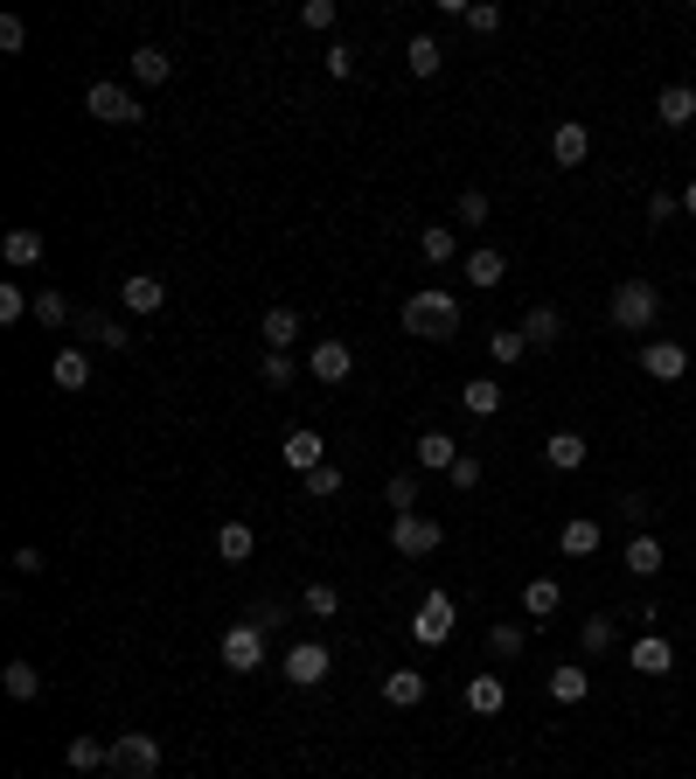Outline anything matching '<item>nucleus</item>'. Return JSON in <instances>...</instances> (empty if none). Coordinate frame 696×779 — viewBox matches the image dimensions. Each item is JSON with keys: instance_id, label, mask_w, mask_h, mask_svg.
I'll use <instances>...</instances> for the list:
<instances>
[{"instance_id": "nucleus-1", "label": "nucleus", "mask_w": 696, "mask_h": 779, "mask_svg": "<svg viewBox=\"0 0 696 779\" xmlns=\"http://www.w3.org/2000/svg\"><path fill=\"white\" fill-rule=\"evenodd\" d=\"M404 334H418V341H453V334H460V299L446 293V286L411 293V299H404Z\"/></svg>"}, {"instance_id": "nucleus-2", "label": "nucleus", "mask_w": 696, "mask_h": 779, "mask_svg": "<svg viewBox=\"0 0 696 779\" xmlns=\"http://www.w3.org/2000/svg\"><path fill=\"white\" fill-rule=\"evenodd\" d=\"M606 314H613L620 334H654V320H662V286H654V279H620Z\"/></svg>"}, {"instance_id": "nucleus-3", "label": "nucleus", "mask_w": 696, "mask_h": 779, "mask_svg": "<svg viewBox=\"0 0 696 779\" xmlns=\"http://www.w3.org/2000/svg\"><path fill=\"white\" fill-rule=\"evenodd\" d=\"M111 779H154L161 772V737H146V731H126V737H111Z\"/></svg>"}, {"instance_id": "nucleus-4", "label": "nucleus", "mask_w": 696, "mask_h": 779, "mask_svg": "<svg viewBox=\"0 0 696 779\" xmlns=\"http://www.w3.org/2000/svg\"><path fill=\"white\" fill-rule=\"evenodd\" d=\"M223 669H231V675H251V669H266V626H258V619H237L231 626V634H223Z\"/></svg>"}, {"instance_id": "nucleus-5", "label": "nucleus", "mask_w": 696, "mask_h": 779, "mask_svg": "<svg viewBox=\"0 0 696 779\" xmlns=\"http://www.w3.org/2000/svg\"><path fill=\"white\" fill-rule=\"evenodd\" d=\"M84 111H91V119H105V126H140V119H146L133 91H126V84H105V78L84 91Z\"/></svg>"}, {"instance_id": "nucleus-6", "label": "nucleus", "mask_w": 696, "mask_h": 779, "mask_svg": "<svg viewBox=\"0 0 696 779\" xmlns=\"http://www.w3.org/2000/svg\"><path fill=\"white\" fill-rule=\"evenodd\" d=\"M439 543H446L439 516H398V522H390V550H398V557H432Z\"/></svg>"}, {"instance_id": "nucleus-7", "label": "nucleus", "mask_w": 696, "mask_h": 779, "mask_svg": "<svg viewBox=\"0 0 696 779\" xmlns=\"http://www.w3.org/2000/svg\"><path fill=\"white\" fill-rule=\"evenodd\" d=\"M334 669V654L321 648V640H299V648H286V661H279V675L293 682V689H321Z\"/></svg>"}, {"instance_id": "nucleus-8", "label": "nucleus", "mask_w": 696, "mask_h": 779, "mask_svg": "<svg viewBox=\"0 0 696 779\" xmlns=\"http://www.w3.org/2000/svg\"><path fill=\"white\" fill-rule=\"evenodd\" d=\"M453 619H460V605L446 592H432V599H418V613H411V640L439 648V640H453Z\"/></svg>"}, {"instance_id": "nucleus-9", "label": "nucleus", "mask_w": 696, "mask_h": 779, "mask_svg": "<svg viewBox=\"0 0 696 779\" xmlns=\"http://www.w3.org/2000/svg\"><path fill=\"white\" fill-rule=\"evenodd\" d=\"M641 369L654 376V383H683V376H689V349L669 341V334H654V341H641Z\"/></svg>"}, {"instance_id": "nucleus-10", "label": "nucleus", "mask_w": 696, "mask_h": 779, "mask_svg": "<svg viewBox=\"0 0 696 779\" xmlns=\"http://www.w3.org/2000/svg\"><path fill=\"white\" fill-rule=\"evenodd\" d=\"M307 376H314V383H349V376H355V349L334 341V334H321L314 355H307Z\"/></svg>"}, {"instance_id": "nucleus-11", "label": "nucleus", "mask_w": 696, "mask_h": 779, "mask_svg": "<svg viewBox=\"0 0 696 779\" xmlns=\"http://www.w3.org/2000/svg\"><path fill=\"white\" fill-rule=\"evenodd\" d=\"M627 669H641V675L662 682V675H675V648H669L662 634H641V640L627 648Z\"/></svg>"}, {"instance_id": "nucleus-12", "label": "nucleus", "mask_w": 696, "mask_h": 779, "mask_svg": "<svg viewBox=\"0 0 696 779\" xmlns=\"http://www.w3.org/2000/svg\"><path fill=\"white\" fill-rule=\"evenodd\" d=\"M654 119H662L669 132L696 126V91L689 84H662V91H654Z\"/></svg>"}, {"instance_id": "nucleus-13", "label": "nucleus", "mask_w": 696, "mask_h": 779, "mask_svg": "<svg viewBox=\"0 0 696 779\" xmlns=\"http://www.w3.org/2000/svg\"><path fill=\"white\" fill-rule=\"evenodd\" d=\"M467 710H474V717H502V710H509V682H502V675H467Z\"/></svg>"}, {"instance_id": "nucleus-14", "label": "nucleus", "mask_w": 696, "mask_h": 779, "mask_svg": "<svg viewBox=\"0 0 696 779\" xmlns=\"http://www.w3.org/2000/svg\"><path fill=\"white\" fill-rule=\"evenodd\" d=\"M119 299H126V314H161V307H167V279L133 272V279L119 286Z\"/></svg>"}, {"instance_id": "nucleus-15", "label": "nucleus", "mask_w": 696, "mask_h": 779, "mask_svg": "<svg viewBox=\"0 0 696 779\" xmlns=\"http://www.w3.org/2000/svg\"><path fill=\"white\" fill-rule=\"evenodd\" d=\"M460 272H467V279H474V286H481V293H495V286H502V279H509V258H502V251H495V244H481V251H467V258H460Z\"/></svg>"}, {"instance_id": "nucleus-16", "label": "nucleus", "mask_w": 696, "mask_h": 779, "mask_svg": "<svg viewBox=\"0 0 696 779\" xmlns=\"http://www.w3.org/2000/svg\"><path fill=\"white\" fill-rule=\"evenodd\" d=\"M279 452H286V467L299 473V481H307L314 467H328V460H321V432H314V425H299V432H286V446H279Z\"/></svg>"}, {"instance_id": "nucleus-17", "label": "nucleus", "mask_w": 696, "mask_h": 779, "mask_svg": "<svg viewBox=\"0 0 696 779\" xmlns=\"http://www.w3.org/2000/svg\"><path fill=\"white\" fill-rule=\"evenodd\" d=\"M586 154H592V132L578 126V119H564V126L551 132V161H557V167H586Z\"/></svg>"}, {"instance_id": "nucleus-18", "label": "nucleus", "mask_w": 696, "mask_h": 779, "mask_svg": "<svg viewBox=\"0 0 696 779\" xmlns=\"http://www.w3.org/2000/svg\"><path fill=\"white\" fill-rule=\"evenodd\" d=\"M620 564H627V571L634 578H662V536H654V529H641V536H627V557H620Z\"/></svg>"}, {"instance_id": "nucleus-19", "label": "nucleus", "mask_w": 696, "mask_h": 779, "mask_svg": "<svg viewBox=\"0 0 696 779\" xmlns=\"http://www.w3.org/2000/svg\"><path fill=\"white\" fill-rule=\"evenodd\" d=\"M384 703H390V710H418V703H425V675L418 669H390L384 675Z\"/></svg>"}, {"instance_id": "nucleus-20", "label": "nucleus", "mask_w": 696, "mask_h": 779, "mask_svg": "<svg viewBox=\"0 0 696 779\" xmlns=\"http://www.w3.org/2000/svg\"><path fill=\"white\" fill-rule=\"evenodd\" d=\"M453 460H460V439H446V432L418 439V473H453Z\"/></svg>"}, {"instance_id": "nucleus-21", "label": "nucleus", "mask_w": 696, "mask_h": 779, "mask_svg": "<svg viewBox=\"0 0 696 779\" xmlns=\"http://www.w3.org/2000/svg\"><path fill=\"white\" fill-rule=\"evenodd\" d=\"M258 334H266V349H279V355H286L293 341H299V314H293V307H266V320H258Z\"/></svg>"}, {"instance_id": "nucleus-22", "label": "nucleus", "mask_w": 696, "mask_h": 779, "mask_svg": "<svg viewBox=\"0 0 696 779\" xmlns=\"http://www.w3.org/2000/svg\"><path fill=\"white\" fill-rule=\"evenodd\" d=\"M418 251H425V264H453V258H460L453 223H425V231H418Z\"/></svg>"}, {"instance_id": "nucleus-23", "label": "nucleus", "mask_w": 696, "mask_h": 779, "mask_svg": "<svg viewBox=\"0 0 696 779\" xmlns=\"http://www.w3.org/2000/svg\"><path fill=\"white\" fill-rule=\"evenodd\" d=\"M70 328H78V334H91L98 349H126V341H133V334H126V320H111V314H78Z\"/></svg>"}, {"instance_id": "nucleus-24", "label": "nucleus", "mask_w": 696, "mask_h": 779, "mask_svg": "<svg viewBox=\"0 0 696 779\" xmlns=\"http://www.w3.org/2000/svg\"><path fill=\"white\" fill-rule=\"evenodd\" d=\"M251 550H258L251 522H223V529H216V557H223V564H251Z\"/></svg>"}, {"instance_id": "nucleus-25", "label": "nucleus", "mask_w": 696, "mask_h": 779, "mask_svg": "<svg viewBox=\"0 0 696 779\" xmlns=\"http://www.w3.org/2000/svg\"><path fill=\"white\" fill-rule=\"evenodd\" d=\"M167 78H175V56L154 49V43H140L133 49V84H167Z\"/></svg>"}, {"instance_id": "nucleus-26", "label": "nucleus", "mask_w": 696, "mask_h": 779, "mask_svg": "<svg viewBox=\"0 0 696 779\" xmlns=\"http://www.w3.org/2000/svg\"><path fill=\"white\" fill-rule=\"evenodd\" d=\"M557 550H564V557H592V550H599V522L592 516H571V522L557 529Z\"/></svg>"}, {"instance_id": "nucleus-27", "label": "nucleus", "mask_w": 696, "mask_h": 779, "mask_svg": "<svg viewBox=\"0 0 696 779\" xmlns=\"http://www.w3.org/2000/svg\"><path fill=\"white\" fill-rule=\"evenodd\" d=\"M557 605H564V585L557 578H530V585H522V613H530V619H551Z\"/></svg>"}, {"instance_id": "nucleus-28", "label": "nucleus", "mask_w": 696, "mask_h": 779, "mask_svg": "<svg viewBox=\"0 0 696 779\" xmlns=\"http://www.w3.org/2000/svg\"><path fill=\"white\" fill-rule=\"evenodd\" d=\"M557 334H564V314L557 307H530V314H522V341H530V349H551Z\"/></svg>"}, {"instance_id": "nucleus-29", "label": "nucleus", "mask_w": 696, "mask_h": 779, "mask_svg": "<svg viewBox=\"0 0 696 779\" xmlns=\"http://www.w3.org/2000/svg\"><path fill=\"white\" fill-rule=\"evenodd\" d=\"M543 460H551L557 473L586 467V439H578V432H551V439H543Z\"/></svg>"}, {"instance_id": "nucleus-30", "label": "nucleus", "mask_w": 696, "mask_h": 779, "mask_svg": "<svg viewBox=\"0 0 696 779\" xmlns=\"http://www.w3.org/2000/svg\"><path fill=\"white\" fill-rule=\"evenodd\" d=\"M0 258H8L14 272H28V264H43V231H8V244H0Z\"/></svg>"}, {"instance_id": "nucleus-31", "label": "nucleus", "mask_w": 696, "mask_h": 779, "mask_svg": "<svg viewBox=\"0 0 696 779\" xmlns=\"http://www.w3.org/2000/svg\"><path fill=\"white\" fill-rule=\"evenodd\" d=\"M49 383H56V390H84V383H91L84 349H63V355H56V363H49Z\"/></svg>"}, {"instance_id": "nucleus-32", "label": "nucleus", "mask_w": 696, "mask_h": 779, "mask_svg": "<svg viewBox=\"0 0 696 779\" xmlns=\"http://www.w3.org/2000/svg\"><path fill=\"white\" fill-rule=\"evenodd\" d=\"M0 682H8L14 703H35V696H43V669H35V661H8V669H0Z\"/></svg>"}, {"instance_id": "nucleus-33", "label": "nucleus", "mask_w": 696, "mask_h": 779, "mask_svg": "<svg viewBox=\"0 0 696 779\" xmlns=\"http://www.w3.org/2000/svg\"><path fill=\"white\" fill-rule=\"evenodd\" d=\"M522 648H530V634H522L516 619H495V626H487V654H495V661H516Z\"/></svg>"}, {"instance_id": "nucleus-34", "label": "nucleus", "mask_w": 696, "mask_h": 779, "mask_svg": "<svg viewBox=\"0 0 696 779\" xmlns=\"http://www.w3.org/2000/svg\"><path fill=\"white\" fill-rule=\"evenodd\" d=\"M384 501H390V516H418V473H390Z\"/></svg>"}, {"instance_id": "nucleus-35", "label": "nucleus", "mask_w": 696, "mask_h": 779, "mask_svg": "<svg viewBox=\"0 0 696 779\" xmlns=\"http://www.w3.org/2000/svg\"><path fill=\"white\" fill-rule=\"evenodd\" d=\"M460 404L474 411V417H495L502 411V383H495V376H474V383L460 390Z\"/></svg>"}, {"instance_id": "nucleus-36", "label": "nucleus", "mask_w": 696, "mask_h": 779, "mask_svg": "<svg viewBox=\"0 0 696 779\" xmlns=\"http://www.w3.org/2000/svg\"><path fill=\"white\" fill-rule=\"evenodd\" d=\"M404 63H411V78H439V63H446V49L432 43V35H411V49H404Z\"/></svg>"}, {"instance_id": "nucleus-37", "label": "nucleus", "mask_w": 696, "mask_h": 779, "mask_svg": "<svg viewBox=\"0 0 696 779\" xmlns=\"http://www.w3.org/2000/svg\"><path fill=\"white\" fill-rule=\"evenodd\" d=\"M70 772H98V766H111V745H98V737H70Z\"/></svg>"}, {"instance_id": "nucleus-38", "label": "nucleus", "mask_w": 696, "mask_h": 779, "mask_svg": "<svg viewBox=\"0 0 696 779\" xmlns=\"http://www.w3.org/2000/svg\"><path fill=\"white\" fill-rule=\"evenodd\" d=\"M35 320H43V328H70V320H78V307H70L56 286H43V293H35Z\"/></svg>"}, {"instance_id": "nucleus-39", "label": "nucleus", "mask_w": 696, "mask_h": 779, "mask_svg": "<svg viewBox=\"0 0 696 779\" xmlns=\"http://www.w3.org/2000/svg\"><path fill=\"white\" fill-rule=\"evenodd\" d=\"M551 696L557 703H586L592 696V675L586 669H551Z\"/></svg>"}, {"instance_id": "nucleus-40", "label": "nucleus", "mask_w": 696, "mask_h": 779, "mask_svg": "<svg viewBox=\"0 0 696 779\" xmlns=\"http://www.w3.org/2000/svg\"><path fill=\"white\" fill-rule=\"evenodd\" d=\"M613 640H620V634H613L606 613H592L586 626H578V648H586V654H613Z\"/></svg>"}, {"instance_id": "nucleus-41", "label": "nucleus", "mask_w": 696, "mask_h": 779, "mask_svg": "<svg viewBox=\"0 0 696 779\" xmlns=\"http://www.w3.org/2000/svg\"><path fill=\"white\" fill-rule=\"evenodd\" d=\"M487 355L509 369V363H522V355H530V341H522V328H502V334H487Z\"/></svg>"}, {"instance_id": "nucleus-42", "label": "nucleus", "mask_w": 696, "mask_h": 779, "mask_svg": "<svg viewBox=\"0 0 696 779\" xmlns=\"http://www.w3.org/2000/svg\"><path fill=\"white\" fill-rule=\"evenodd\" d=\"M299 613L334 619V613H342V592H334V585H307V592H299Z\"/></svg>"}, {"instance_id": "nucleus-43", "label": "nucleus", "mask_w": 696, "mask_h": 779, "mask_svg": "<svg viewBox=\"0 0 696 779\" xmlns=\"http://www.w3.org/2000/svg\"><path fill=\"white\" fill-rule=\"evenodd\" d=\"M342 494V467H314L307 473V501H334Z\"/></svg>"}, {"instance_id": "nucleus-44", "label": "nucleus", "mask_w": 696, "mask_h": 779, "mask_svg": "<svg viewBox=\"0 0 696 779\" xmlns=\"http://www.w3.org/2000/svg\"><path fill=\"white\" fill-rule=\"evenodd\" d=\"M258 376H266L272 390H286V383H293V355H279V349H266V355H258Z\"/></svg>"}, {"instance_id": "nucleus-45", "label": "nucleus", "mask_w": 696, "mask_h": 779, "mask_svg": "<svg viewBox=\"0 0 696 779\" xmlns=\"http://www.w3.org/2000/svg\"><path fill=\"white\" fill-rule=\"evenodd\" d=\"M481 473H487V467H481V452H460V460H453V473H446V481H453L460 494H474V487H481Z\"/></svg>"}, {"instance_id": "nucleus-46", "label": "nucleus", "mask_w": 696, "mask_h": 779, "mask_svg": "<svg viewBox=\"0 0 696 779\" xmlns=\"http://www.w3.org/2000/svg\"><path fill=\"white\" fill-rule=\"evenodd\" d=\"M453 216H460V223H474V231H481V223H487V188H460Z\"/></svg>"}, {"instance_id": "nucleus-47", "label": "nucleus", "mask_w": 696, "mask_h": 779, "mask_svg": "<svg viewBox=\"0 0 696 779\" xmlns=\"http://www.w3.org/2000/svg\"><path fill=\"white\" fill-rule=\"evenodd\" d=\"M460 22L474 28V35H495V28H502V8H495V0H474V8H467Z\"/></svg>"}, {"instance_id": "nucleus-48", "label": "nucleus", "mask_w": 696, "mask_h": 779, "mask_svg": "<svg viewBox=\"0 0 696 779\" xmlns=\"http://www.w3.org/2000/svg\"><path fill=\"white\" fill-rule=\"evenodd\" d=\"M22 314H35V299L22 293V286H14V279H8V286H0V320H8V328H14V320H22Z\"/></svg>"}, {"instance_id": "nucleus-49", "label": "nucleus", "mask_w": 696, "mask_h": 779, "mask_svg": "<svg viewBox=\"0 0 696 779\" xmlns=\"http://www.w3.org/2000/svg\"><path fill=\"white\" fill-rule=\"evenodd\" d=\"M669 216H683V196H669V188H654V196H648V223H669Z\"/></svg>"}, {"instance_id": "nucleus-50", "label": "nucleus", "mask_w": 696, "mask_h": 779, "mask_svg": "<svg viewBox=\"0 0 696 779\" xmlns=\"http://www.w3.org/2000/svg\"><path fill=\"white\" fill-rule=\"evenodd\" d=\"M299 28H334V0H307V8H299Z\"/></svg>"}, {"instance_id": "nucleus-51", "label": "nucleus", "mask_w": 696, "mask_h": 779, "mask_svg": "<svg viewBox=\"0 0 696 779\" xmlns=\"http://www.w3.org/2000/svg\"><path fill=\"white\" fill-rule=\"evenodd\" d=\"M620 516H627L634 536H641V529H648V494H620Z\"/></svg>"}, {"instance_id": "nucleus-52", "label": "nucleus", "mask_w": 696, "mask_h": 779, "mask_svg": "<svg viewBox=\"0 0 696 779\" xmlns=\"http://www.w3.org/2000/svg\"><path fill=\"white\" fill-rule=\"evenodd\" d=\"M22 43H28V28H22V14H8V22H0V49H8V56H22Z\"/></svg>"}, {"instance_id": "nucleus-53", "label": "nucleus", "mask_w": 696, "mask_h": 779, "mask_svg": "<svg viewBox=\"0 0 696 779\" xmlns=\"http://www.w3.org/2000/svg\"><path fill=\"white\" fill-rule=\"evenodd\" d=\"M355 70V49L349 43H328V78H349Z\"/></svg>"}, {"instance_id": "nucleus-54", "label": "nucleus", "mask_w": 696, "mask_h": 779, "mask_svg": "<svg viewBox=\"0 0 696 779\" xmlns=\"http://www.w3.org/2000/svg\"><path fill=\"white\" fill-rule=\"evenodd\" d=\"M35 571H43V550L22 543V550H14V578H35Z\"/></svg>"}, {"instance_id": "nucleus-55", "label": "nucleus", "mask_w": 696, "mask_h": 779, "mask_svg": "<svg viewBox=\"0 0 696 779\" xmlns=\"http://www.w3.org/2000/svg\"><path fill=\"white\" fill-rule=\"evenodd\" d=\"M683 216H696V181H689V188H683Z\"/></svg>"}, {"instance_id": "nucleus-56", "label": "nucleus", "mask_w": 696, "mask_h": 779, "mask_svg": "<svg viewBox=\"0 0 696 779\" xmlns=\"http://www.w3.org/2000/svg\"><path fill=\"white\" fill-rule=\"evenodd\" d=\"M689 293H696V264H689Z\"/></svg>"}, {"instance_id": "nucleus-57", "label": "nucleus", "mask_w": 696, "mask_h": 779, "mask_svg": "<svg viewBox=\"0 0 696 779\" xmlns=\"http://www.w3.org/2000/svg\"><path fill=\"white\" fill-rule=\"evenodd\" d=\"M689 14H696V0H689Z\"/></svg>"}, {"instance_id": "nucleus-58", "label": "nucleus", "mask_w": 696, "mask_h": 779, "mask_svg": "<svg viewBox=\"0 0 696 779\" xmlns=\"http://www.w3.org/2000/svg\"><path fill=\"white\" fill-rule=\"evenodd\" d=\"M14 779H22V772H14Z\"/></svg>"}]
</instances>
